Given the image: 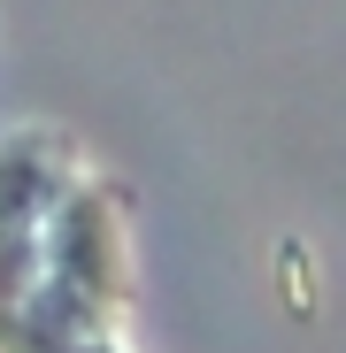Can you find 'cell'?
I'll return each mask as SVG.
<instances>
[{
  "label": "cell",
  "mask_w": 346,
  "mask_h": 353,
  "mask_svg": "<svg viewBox=\"0 0 346 353\" xmlns=\"http://www.w3.org/2000/svg\"><path fill=\"white\" fill-rule=\"evenodd\" d=\"M77 176V146L62 131L0 139V353H115V323L46 261L39 223Z\"/></svg>",
  "instance_id": "obj_1"
}]
</instances>
